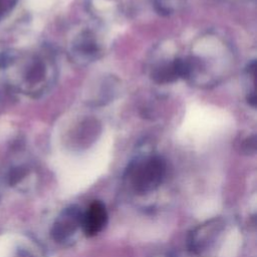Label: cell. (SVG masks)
I'll return each mask as SVG.
<instances>
[{"label":"cell","instance_id":"cell-1","mask_svg":"<svg viewBox=\"0 0 257 257\" xmlns=\"http://www.w3.org/2000/svg\"><path fill=\"white\" fill-rule=\"evenodd\" d=\"M166 164L159 156H149L133 162L128 169L129 182L135 192L146 194L154 191L162 183Z\"/></svg>","mask_w":257,"mask_h":257},{"label":"cell","instance_id":"cell-2","mask_svg":"<svg viewBox=\"0 0 257 257\" xmlns=\"http://www.w3.org/2000/svg\"><path fill=\"white\" fill-rule=\"evenodd\" d=\"M82 211L76 206L65 208L56 220L51 229V236L57 242H64L81 227Z\"/></svg>","mask_w":257,"mask_h":257},{"label":"cell","instance_id":"cell-3","mask_svg":"<svg viewBox=\"0 0 257 257\" xmlns=\"http://www.w3.org/2000/svg\"><path fill=\"white\" fill-rule=\"evenodd\" d=\"M223 227V222L216 218L198 226L192 233L190 239L192 250L196 253H202L210 248Z\"/></svg>","mask_w":257,"mask_h":257},{"label":"cell","instance_id":"cell-4","mask_svg":"<svg viewBox=\"0 0 257 257\" xmlns=\"http://www.w3.org/2000/svg\"><path fill=\"white\" fill-rule=\"evenodd\" d=\"M108 211L100 201L91 203L85 212H82L81 228L87 236L93 237L100 233L108 223Z\"/></svg>","mask_w":257,"mask_h":257},{"label":"cell","instance_id":"cell-5","mask_svg":"<svg viewBox=\"0 0 257 257\" xmlns=\"http://www.w3.org/2000/svg\"><path fill=\"white\" fill-rule=\"evenodd\" d=\"M73 57L80 62H90L98 59L100 47L91 32H82L73 44Z\"/></svg>","mask_w":257,"mask_h":257},{"label":"cell","instance_id":"cell-7","mask_svg":"<svg viewBox=\"0 0 257 257\" xmlns=\"http://www.w3.org/2000/svg\"><path fill=\"white\" fill-rule=\"evenodd\" d=\"M27 174V170L22 167H17L11 170V172L8 177V182L11 186H14L15 184L20 183Z\"/></svg>","mask_w":257,"mask_h":257},{"label":"cell","instance_id":"cell-6","mask_svg":"<svg viewBox=\"0 0 257 257\" xmlns=\"http://www.w3.org/2000/svg\"><path fill=\"white\" fill-rule=\"evenodd\" d=\"M180 0H153L156 9L160 13L170 14L174 12L175 7L179 5Z\"/></svg>","mask_w":257,"mask_h":257}]
</instances>
